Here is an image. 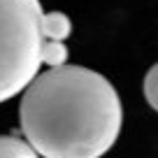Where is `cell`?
<instances>
[{
    "instance_id": "277c9868",
    "label": "cell",
    "mask_w": 158,
    "mask_h": 158,
    "mask_svg": "<svg viewBox=\"0 0 158 158\" xmlns=\"http://www.w3.org/2000/svg\"><path fill=\"white\" fill-rule=\"evenodd\" d=\"M0 158H40L28 139H19L12 135L0 137Z\"/></svg>"
},
{
    "instance_id": "8992f818",
    "label": "cell",
    "mask_w": 158,
    "mask_h": 158,
    "mask_svg": "<svg viewBox=\"0 0 158 158\" xmlns=\"http://www.w3.org/2000/svg\"><path fill=\"white\" fill-rule=\"evenodd\" d=\"M144 98L151 105V109L158 112V63L153 65L147 72V77H144Z\"/></svg>"
},
{
    "instance_id": "6da1fadb",
    "label": "cell",
    "mask_w": 158,
    "mask_h": 158,
    "mask_svg": "<svg viewBox=\"0 0 158 158\" xmlns=\"http://www.w3.org/2000/svg\"><path fill=\"white\" fill-rule=\"evenodd\" d=\"M19 118L42 158H100L121 133L123 109L107 77L63 65L35 77L23 91Z\"/></svg>"
},
{
    "instance_id": "7a4b0ae2",
    "label": "cell",
    "mask_w": 158,
    "mask_h": 158,
    "mask_svg": "<svg viewBox=\"0 0 158 158\" xmlns=\"http://www.w3.org/2000/svg\"><path fill=\"white\" fill-rule=\"evenodd\" d=\"M40 0H0V102L35 81L42 65Z\"/></svg>"
},
{
    "instance_id": "3957f363",
    "label": "cell",
    "mask_w": 158,
    "mask_h": 158,
    "mask_svg": "<svg viewBox=\"0 0 158 158\" xmlns=\"http://www.w3.org/2000/svg\"><path fill=\"white\" fill-rule=\"evenodd\" d=\"M72 33V21L63 12H44L42 16V35L44 40H54V42H63Z\"/></svg>"
},
{
    "instance_id": "5b68a950",
    "label": "cell",
    "mask_w": 158,
    "mask_h": 158,
    "mask_svg": "<svg viewBox=\"0 0 158 158\" xmlns=\"http://www.w3.org/2000/svg\"><path fill=\"white\" fill-rule=\"evenodd\" d=\"M68 60V47L63 42H54V40H44L42 44V65L54 68H63Z\"/></svg>"
}]
</instances>
